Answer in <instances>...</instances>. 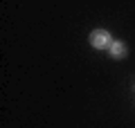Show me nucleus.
Here are the masks:
<instances>
[{
	"label": "nucleus",
	"mask_w": 135,
	"mask_h": 128,
	"mask_svg": "<svg viewBox=\"0 0 135 128\" xmlns=\"http://www.w3.org/2000/svg\"><path fill=\"white\" fill-rule=\"evenodd\" d=\"M110 56L113 58H124L126 56V45L122 41H113L110 43Z\"/></svg>",
	"instance_id": "nucleus-2"
},
{
	"label": "nucleus",
	"mask_w": 135,
	"mask_h": 128,
	"mask_svg": "<svg viewBox=\"0 0 135 128\" xmlns=\"http://www.w3.org/2000/svg\"><path fill=\"white\" fill-rule=\"evenodd\" d=\"M88 41H90V45H92L95 50L110 47V36H108V32H106V29H95V32H90Z\"/></svg>",
	"instance_id": "nucleus-1"
}]
</instances>
